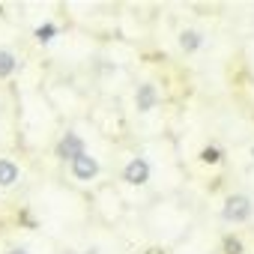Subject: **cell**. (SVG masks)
<instances>
[{"label":"cell","instance_id":"277c9868","mask_svg":"<svg viewBox=\"0 0 254 254\" xmlns=\"http://www.w3.org/2000/svg\"><path fill=\"white\" fill-rule=\"evenodd\" d=\"M99 171H102V165H99V159H96L93 153H81V156L69 165V174H72V180H78V183H93V180L99 177Z\"/></svg>","mask_w":254,"mask_h":254},{"label":"cell","instance_id":"3957f363","mask_svg":"<svg viewBox=\"0 0 254 254\" xmlns=\"http://www.w3.org/2000/svg\"><path fill=\"white\" fill-rule=\"evenodd\" d=\"M81 153H87V144H84V138L78 135V132H66L60 141H57V147H54V156L60 159V162H75Z\"/></svg>","mask_w":254,"mask_h":254},{"label":"cell","instance_id":"5b68a950","mask_svg":"<svg viewBox=\"0 0 254 254\" xmlns=\"http://www.w3.org/2000/svg\"><path fill=\"white\" fill-rule=\"evenodd\" d=\"M159 105V90H156V84H141L138 90H135V108H138V114H150L153 108Z\"/></svg>","mask_w":254,"mask_h":254},{"label":"cell","instance_id":"9c48e42d","mask_svg":"<svg viewBox=\"0 0 254 254\" xmlns=\"http://www.w3.org/2000/svg\"><path fill=\"white\" fill-rule=\"evenodd\" d=\"M57 33H60V27H57L54 21H45V24H39V27L33 30V36H36V42H39V45L54 42V39H57Z\"/></svg>","mask_w":254,"mask_h":254},{"label":"cell","instance_id":"52a82bcc","mask_svg":"<svg viewBox=\"0 0 254 254\" xmlns=\"http://www.w3.org/2000/svg\"><path fill=\"white\" fill-rule=\"evenodd\" d=\"M18 180H21V168H18L12 159H3V156H0V189H12Z\"/></svg>","mask_w":254,"mask_h":254},{"label":"cell","instance_id":"8fae6325","mask_svg":"<svg viewBox=\"0 0 254 254\" xmlns=\"http://www.w3.org/2000/svg\"><path fill=\"white\" fill-rule=\"evenodd\" d=\"M221 248H224V254H242V239L227 233V236L221 239Z\"/></svg>","mask_w":254,"mask_h":254},{"label":"cell","instance_id":"4fadbf2b","mask_svg":"<svg viewBox=\"0 0 254 254\" xmlns=\"http://www.w3.org/2000/svg\"><path fill=\"white\" fill-rule=\"evenodd\" d=\"M251 159H254V144H251Z\"/></svg>","mask_w":254,"mask_h":254},{"label":"cell","instance_id":"30bf717a","mask_svg":"<svg viewBox=\"0 0 254 254\" xmlns=\"http://www.w3.org/2000/svg\"><path fill=\"white\" fill-rule=\"evenodd\" d=\"M200 162L215 168V165H221V162H224V150H221L218 144H206V147L200 150Z\"/></svg>","mask_w":254,"mask_h":254},{"label":"cell","instance_id":"6da1fadb","mask_svg":"<svg viewBox=\"0 0 254 254\" xmlns=\"http://www.w3.org/2000/svg\"><path fill=\"white\" fill-rule=\"evenodd\" d=\"M254 218V200L248 197V194H242V191H236V194H227L224 197V203H221V221L224 224H248Z\"/></svg>","mask_w":254,"mask_h":254},{"label":"cell","instance_id":"7c38bea8","mask_svg":"<svg viewBox=\"0 0 254 254\" xmlns=\"http://www.w3.org/2000/svg\"><path fill=\"white\" fill-rule=\"evenodd\" d=\"M3 254H30V248H24V245H18V248H6Z\"/></svg>","mask_w":254,"mask_h":254},{"label":"cell","instance_id":"ba28073f","mask_svg":"<svg viewBox=\"0 0 254 254\" xmlns=\"http://www.w3.org/2000/svg\"><path fill=\"white\" fill-rule=\"evenodd\" d=\"M18 54L15 51H9V48H0V81H6V78H12L15 72H18Z\"/></svg>","mask_w":254,"mask_h":254},{"label":"cell","instance_id":"8992f818","mask_svg":"<svg viewBox=\"0 0 254 254\" xmlns=\"http://www.w3.org/2000/svg\"><path fill=\"white\" fill-rule=\"evenodd\" d=\"M203 45H206V36H203V30L186 27V30L180 33V48H183L186 54H197V51H200Z\"/></svg>","mask_w":254,"mask_h":254},{"label":"cell","instance_id":"7a4b0ae2","mask_svg":"<svg viewBox=\"0 0 254 254\" xmlns=\"http://www.w3.org/2000/svg\"><path fill=\"white\" fill-rule=\"evenodd\" d=\"M123 183L126 186H147L150 183V177H153V165H150V159H144V156H135V159H129L126 162V168H123Z\"/></svg>","mask_w":254,"mask_h":254}]
</instances>
